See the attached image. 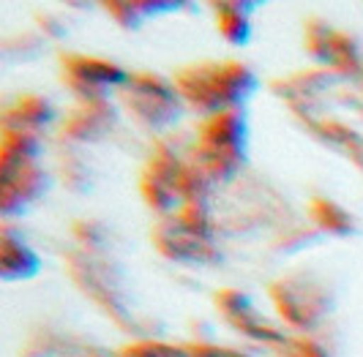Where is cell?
I'll list each match as a JSON object with an SVG mask.
<instances>
[{
  "mask_svg": "<svg viewBox=\"0 0 363 357\" xmlns=\"http://www.w3.org/2000/svg\"><path fill=\"white\" fill-rule=\"evenodd\" d=\"M208 186L194 161H183L167 140L153 142L140 172V194L150 210L169 215L183 205H208Z\"/></svg>",
  "mask_w": 363,
  "mask_h": 357,
  "instance_id": "6da1fadb",
  "label": "cell"
},
{
  "mask_svg": "<svg viewBox=\"0 0 363 357\" xmlns=\"http://www.w3.org/2000/svg\"><path fill=\"white\" fill-rule=\"evenodd\" d=\"M172 85L183 104L208 118L240 107L257 90V74L240 60H202L178 69Z\"/></svg>",
  "mask_w": 363,
  "mask_h": 357,
  "instance_id": "7a4b0ae2",
  "label": "cell"
},
{
  "mask_svg": "<svg viewBox=\"0 0 363 357\" xmlns=\"http://www.w3.org/2000/svg\"><path fill=\"white\" fill-rule=\"evenodd\" d=\"M41 134L9 131L0 134V213L3 218L25 213L47 191V172L38 164Z\"/></svg>",
  "mask_w": 363,
  "mask_h": 357,
  "instance_id": "3957f363",
  "label": "cell"
},
{
  "mask_svg": "<svg viewBox=\"0 0 363 357\" xmlns=\"http://www.w3.org/2000/svg\"><path fill=\"white\" fill-rule=\"evenodd\" d=\"M191 161L211 183L235 178L246 161V118L240 107L202 118L194 131Z\"/></svg>",
  "mask_w": 363,
  "mask_h": 357,
  "instance_id": "277c9868",
  "label": "cell"
},
{
  "mask_svg": "<svg viewBox=\"0 0 363 357\" xmlns=\"http://www.w3.org/2000/svg\"><path fill=\"white\" fill-rule=\"evenodd\" d=\"M150 240H153V249L169 262H181V265L221 262L208 205H183L175 213L162 215L150 230Z\"/></svg>",
  "mask_w": 363,
  "mask_h": 357,
  "instance_id": "5b68a950",
  "label": "cell"
},
{
  "mask_svg": "<svg viewBox=\"0 0 363 357\" xmlns=\"http://www.w3.org/2000/svg\"><path fill=\"white\" fill-rule=\"evenodd\" d=\"M66 270H69L74 284L82 289V295H88L93 303L107 314L109 319L118 322V324L126 327V330H137L134 317H131V308H128L126 298H123L121 281L112 276L109 265L99 254L85 251V249L69 251V256H66Z\"/></svg>",
  "mask_w": 363,
  "mask_h": 357,
  "instance_id": "8992f818",
  "label": "cell"
},
{
  "mask_svg": "<svg viewBox=\"0 0 363 357\" xmlns=\"http://www.w3.org/2000/svg\"><path fill=\"white\" fill-rule=\"evenodd\" d=\"M121 101L140 123L153 131L169 128L181 118L183 109V98L175 85L150 72L128 74V82L121 88Z\"/></svg>",
  "mask_w": 363,
  "mask_h": 357,
  "instance_id": "52a82bcc",
  "label": "cell"
},
{
  "mask_svg": "<svg viewBox=\"0 0 363 357\" xmlns=\"http://www.w3.org/2000/svg\"><path fill=\"white\" fill-rule=\"evenodd\" d=\"M279 317L295 330H311L330 314V298L325 286L306 276H281L268 286Z\"/></svg>",
  "mask_w": 363,
  "mask_h": 357,
  "instance_id": "ba28073f",
  "label": "cell"
},
{
  "mask_svg": "<svg viewBox=\"0 0 363 357\" xmlns=\"http://www.w3.org/2000/svg\"><path fill=\"white\" fill-rule=\"evenodd\" d=\"M303 44L306 52L330 74L342 76H363V55L355 36L347 30L333 28L325 19L311 17L303 28Z\"/></svg>",
  "mask_w": 363,
  "mask_h": 357,
  "instance_id": "9c48e42d",
  "label": "cell"
},
{
  "mask_svg": "<svg viewBox=\"0 0 363 357\" xmlns=\"http://www.w3.org/2000/svg\"><path fill=\"white\" fill-rule=\"evenodd\" d=\"M126 69L118 63L82 52H60V76L63 85L72 90L79 101L107 98L109 90H121L128 82Z\"/></svg>",
  "mask_w": 363,
  "mask_h": 357,
  "instance_id": "30bf717a",
  "label": "cell"
},
{
  "mask_svg": "<svg viewBox=\"0 0 363 357\" xmlns=\"http://www.w3.org/2000/svg\"><path fill=\"white\" fill-rule=\"evenodd\" d=\"M213 300H216V308H218V314L224 317V322H227L233 330H238L243 339H252V341H257V344H262V346H268V349L279 346L281 341L287 339L284 330H276L273 324H268V322L257 314L252 300H249L240 289L224 286V289H218Z\"/></svg>",
  "mask_w": 363,
  "mask_h": 357,
  "instance_id": "8fae6325",
  "label": "cell"
},
{
  "mask_svg": "<svg viewBox=\"0 0 363 357\" xmlns=\"http://www.w3.org/2000/svg\"><path fill=\"white\" fill-rule=\"evenodd\" d=\"M330 76H333V74L328 72V69H303V72L290 74V76H284V79H276L271 88L279 98H284V104H287L301 120H306L311 115H317L314 107H317V101L323 98V93L328 90V85H330Z\"/></svg>",
  "mask_w": 363,
  "mask_h": 357,
  "instance_id": "7c38bea8",
  "label": "cell"
},
{
  "mask_svg": "<svg viewBox=\"0 0 363 357\" xmlns=\"http://www.w3.org/2000/svg\"><path fill=\"white\" fill-rule=\"evenodd\" d=\"M115 125V107L107 98H93V101H79L60 123V140L66 142H93L109 134Z\"/></svg>",
  "mask_w": 363,
  "mask_h": 357,
  "instance_id": "4fadbf2b",
  "label": "cell"
},
{
  "mask_svg": "<svg viewBox=\"0 0 363 357\" xmlns=\"http://www.w3.org/2000/svg\"><path fill=\"white\" fill-rule=\"evenodd\" d=\"M38 270H41L38 254L25 243L22 234L11 230L9 221H3V227H0V278L3 281H28Z\"/></svg>",
  "mask_w": 363,
  "mask_h": 357,
  "instance_id": "5bb4252c",
  "label": "cell"
},
{
  "mask_svg": "<svg viewBox=\"0 0 363 357\" xmlns=\"http://www.w3.org/2000/svg\"><path fill=\"white\" fill-rule=\"evenodd\" d=\"M52 120L55 107L38 93H19L11 104L3 109V128H9V131L41 134Z\"/></svg>",
  "mask_w": 363,
  "mask_h": 357,
  "instance_id": "9a60e30c",
  "label": "cell"
},
{
  "mask_svg": "<svg viewBox=\"0 0 363 357\" xmlns=\"http://www.w3.org/2000/svg\"><path fill=\"white\" fill-rule=\"evenodd\" d=\"M19 357H109L104 349L93 346L88 341L69 336V333H55V330H41L30 336Z\"/></svg>",
  "mask_w": 363,
  "mask_h": 357,
  "instance_id": "2e32d148",
  "label": "cell"
},
{
  "mask_svg": "<svg viewBox=\"0 0 363 357\" xmlns=\"http://www.w3.org/2000/svg\"><path fill=\"white\" fill-rule=\"evenodd\" d=\"M303 123L309 125V131L314 137H320V140L328 142L330 147L342 150L347 159H352L363 169V134H358L355 128H350V125L342 123V120H336V118L311 115Z\"/></svg>",
  "mask_w": 363,
  "mask_h": 357,
  "instance_id": "e0dca14e",
  "label": "cell"
},
{
  "mask_svg": "<svg viewBox=\"0 0 363 357\" xmlns=\"http://www.w3.org/2000/svg\"><path fill=\"white\" fill-rule=\"evenodd\" d=\"M211 8H213V19H216V30L221 33L224 41H230V44H246L249 41V36H252L249 14H252L255 6L227 0V3H213Z\"/></svg>",
  "mask_w": 363,
  "mask_h": 357,
  "instance_id": "ac0fdd59",
  "label": "cell"
},
{
  "mask_svg": "<svg viewBox=\"0 0 363 357\" xmlns=\"http://www.w3.org/2000/svg\"><path fill=\"white\" fill-rule=\"evenodd\" d=\"M309 218L311 224L325 234H352L355 232V218L347 213L339 202L328 197H311L309 202Z\"/></svg>",
  "mask_w": 363,
  "mask_h": 357,
  "instance_id": "d6986e66",
  "label": "cell"
},
{
  "mask_svg": "<svg viewBox=\"0 0 363 357\" xmlns=\"http://www.w3.org/2000/svg\"><path fill=\"white\" fill-rule=\"evenodd\" d=\"M172 8H178V6H172V3L156 6V3H143V0H137V3H123V0L104 3V11H107L115 22H121L123 28H137V25H140L143 19L150 17V14H156V11H172Z\"/></svg>",
  "mask_w": 363,
  "mask_h": 357,
  "instance_id": "ffe728a7",
  "label": "cell"
},
{
  "mask_svg": "<svg viewBox=\"0 0 363 357\" xmlns=\"http://www.w3.org/2000/svg\"><path fill=\"white\" fill-rule=\"evenodd\" d=\"M115 357H189L186 344H169V341L156 339H137L121 346Z\"/></svg>",
  "mask_w": 363,
  "mask_h": 357,
  "instance_id": "44dd1931",
  "label": "cell"
},
{
  "mask_svg": "<svg viewBox=\"0 0 363 357\" xmlns=\"http://www.w3.org/2000/svg\"><path fill=\"white\" fill-rule=\"evenodd\" d=\"M271 352L276 357H330L325 346L309 336H287L279 346H273Z\"/></svg>",
  "mask_w": 363,
  "mask_h": 357,
  "instance_id": "7402d4cb",
  "label": "cell"
},
{
  "mask_svg": "<svg viewBox=\"0 0 363 357\" xmlns=\"http://www.w3.org/2000/svg\"><path fill=\"white\" fill-rule=\"evenodd\" d=\"M189 357H252L246 352H238L230 346H218V344H208V341H194V344H186Z\"/></svg>",
  "mask_w": 363,
  "mask_h": 357,
  "instance_id": "603a6c76",
  "label": "cell"
},
{
  "mask_svg": "<svg viewBox=\"0 0 363 357\" xmlns=\"http://www.w3.org/2000/svg\"><path fill=\"white\" fill-rule=\"evenodd\" d=\"M361 79H363V76H361Z\"/></svg>",
  "mask_w": 363,
  "mask_h": 357,
  "instance_id": "cb8c5ba5",
  "label": "cell"
}]
</instances>
